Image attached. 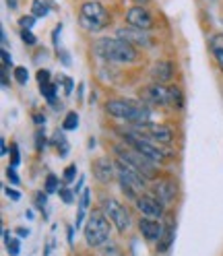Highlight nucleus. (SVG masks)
I'll return each instance as SVG.
<instances>
[{"label":"nucleus","instance_id":"cd10ccee","mask_svg":"<svg viewBox=\"0 0 223 256\" xmlns=\"http://www.w3.org/2000/svg\"><path fill=\"white\" fill-rule=\"evenodd\" d=\"M34 204H36V209L46 215V206H48V194H46V190H40L36 192V196H34Z\"/></svg>","mask_w":223,"mask_h":256},{"label":"nucleus","instance_id":"393cba45","mask_svg":"<svg viewBox=\"0 0 223 256\" xmlns=\"http://www.w3.org/2000/svg\"><path fill=\"white\" fill-rule=\"evenodd\" d=\"M78 128V112H74V110H70V112H66V116H64V120H62V130H76Z\"/></svg>","mask_w":223,"mask_h":256},{"label":"nucleus","instance_id":"c03bdc74","mask_svg":"<svg viewBox=\"0 0 223 256\" xmlns=\"http://www.w3.org/2000/svg\"><path fill=\"white\" fill-rule=\"evenodd\" d=\"M4 194H6L10 200H19V198H21V194H19V192H14L10 186H4Z\"/></svg>","mask_w":223,"mask_h":256},{"label":"nucleus","instance_id":"473e14b6","mask_svg":"<svg viewBox=\"0 0 223 256\" xmlns=\"http://www.w3.org/2000/svg\"><path fill=\"white\" fill-rule=\"evenodd\" d=\"M8 159H10V166H12V168H17V166L21 164V151H19V145H17V142H12V145H10Z\"/></svg>","mask_w":223,"mask_h":256},{"label":"nucleus","instance_id":"6e6552de","mask_svg":"<svg viewBox=\"0 0 223 256\" xmlns=\"http://www.w3.org/2000/svg\"><path fill=\"white\" fill-rule=\"evenodd\" d=\"M128 126V124H126ZM136 128V130L140 134H145L149 140L157 142V145H162V147H172L174 145V130H172V126L166 124V122H147V124H140V126H132Z\"/></svg>","mask_w":223,"mask_h":256},{"label":"nucleus","instance_id":"c9c22d12","mask_svg":"<svg viewBox=\"0 0 223 256\" xmlns=\"http://www.w3.org/2000/svg\"><path fill=\"white\" fill-rule=\"evenodd\" d=\"M36 17L34 14H23V17H19V25H21V29H34V25H36Z\"/></svg>","mask_w":223,"mask_h":256},{"label":"nucleus","instance_id":"f704fd0d","mask_svg":"<svg viewBox=\"0 0 223 256\" xmlns=\"http://www.w3.org/2000/svg\"><path fill=\"white\" fill-rule=\"evenodd\" d=\"M36 78H38V83H40V85L52 83V72L48 70V68H40V70H38V74H36Z\"/></svg>","mask_w":223,"mask_h":256},{"label":"nucleus","instance_id":"2f4dec72","mask_svg":"<svg viewBox=\"0 0 223 256\" xmlns=\"http://www.w3.org/2000/svg\"><path fill=\"white\" fill-rule=\"evenodd\" d=\"M46 147H48V136L44 132V128H38V130H36V151L42 153Z\"/></svg>","mask_w":223,"mask_h":256},{"label":"nucleus","instance_id":"de8ad7c7","mask_svg":"<svg viewBox=\"0 0 223 256\" xmlns=\"http://www.w3.org/2000/svg\"><path fill=\"white\" fill-rule=\"evenodd\" d=\"M0 153H2V155H8V147H6V140H4V138L0 140Z\"/></svg>","mask_w":223,"mask_h":256},{"label":"nucleus","instance_id":"5701e85b","mask_svg":"<svg viewBox=\"0 0 223 256\" xmlns=\"http://www.w3.org/2000/svg\"><path fill=\"white\" fill-rule=\"evenodd\" d=\"M98 252L102 256H124V250H122V246L116 242V240H108Z\"/></svg>","mask_w":223,"mask_h":256},{"label":"nucleus","instance_id":"37998d69","mask_svg":"<svg viewBox=\"0 0 223 256\" xmlns=\"http://www.w3.org/2000/svg\"><path fill=\"white\" fill-rule=\"evenodd\" d=\"M0 81H2V89H10V81H8V68L2 66V74H0Z\"/></svg>","mask_w":223,"mask_h":256},{"label":"nucleus","instance_id":"c756f323","mask_svg":"<svg viewBox=\"0 0 223 256\" xmlns=\"http://www.w3.org/2000/svg\"><path fill=\"white\" fill-rule=\"evenodd\" d=\"M58 196L62 198V202H64V204H72V202H74V198H76L74 190H72V188H68V186H60Z\"/></svg>","mask_w":223,"mask_h":256},{"label":"nucleus","instance_id":"39448f33","mask_svg":"<svg viewBox=\"0 0 223 256\" xmlns=\"http://www.w3.org/2000/svg\"><path fill=\"white\" fill-rule=\"evenodd\" d=\"M112 230H114V226L110 223L106 213L100 206H93V211L89 213L85 226H83V240H85L87 248L100 250L108 240H112Z\"/></svg>","mask_w":223,"mask_h":256},{"label":"nucleus","instance_id":"49530a36","mask_svg":"<svg viewBox=\"0 0 223 256\" xmlns=\"http://www.w3.org/2000/svg\"><path fill=\"white\" fill-rule=\"evenodd\" d=\"M6 6H8V10H17L19 8V0H6Z\"/></svg>","mask_w":223,"mask_h":256},{"label":"nucleus","instance_id":"09e8293b","mask_svg":"<svg viewBox=\"0 0 223 256\" xmlns=\"http://www.w3.org/2000/svg\"><path fill=\"white\" fill-rule=\"evenodd\" d=\"M17 236L19 238H27L29 236V230L27 228H17Z\"/></svg>","mask_w":223,"mask_h":256},{"label":"nucleus","instance_id":"1a4fd4ad","mask_svg":"<svg viewBox=\"0 0 223 256\" xmlns=\"http://www.w3.org/2000/svg\"><path fill=\"white\" fill-rule=\"evenodd\" d=\"M149 192H151V194H155L166 206H170V204L176 202L178 192H180V186H178L176 178H172V176H159V178H155V180L151 182Z\"/></svg>","mask_w":223,"mask_h":256},{"label":"nucleus","instance_id":"4be33fe9","mask_svg":"<svg viewBox=\"0 0 223 256\" xmlns=\"http://www.w3.org/2000/svg\"><path fill=\"white\" fill-rule=\"evenodd\" d=\"M2 238H4L6 252H8L10 256H19V254H21V240H19V238H14V236H10L8 230L2 232Z\"/></svg>","mask_w":223,"mask_h":256},{"label":"nucleus","instance_id":"603ef678","mask_svg":"<svg viewBox=\"0 0 223 256\" xmlns=\"http://www.w3.org/2000/svg\"><path fill=\"white\" fill-rule=\"evenodd\" d=\"M151 2V0H134V4H142V6H147Z\"/></svg>","mask_w":223,"mask_h":256},{"label":"nucleus","instance_id":"6ab92c4d","mask_svg":"<svg viewBox=\"0 0 223 256\" xmlns=\"http://www.w3.org/2000/svg\"><path fill=\"white\" fill-rule=\"evenodd\" d=\"M186 106V98H184V89L180 85H170V110L174 112H182Z\"/></svg>","mask_w":223,"mask_h":256},{"label":"nucleus","instance_id":"79ce46f5","mask_svg":"<svg viewBox=\"0 0 223 256\" xmlns=\"http://www.w3.org/2000/svg\"><path fill=\"white\" fill-rule=\"evenodd\" d=\"M56 54H58V60H62V64H64V66H70V54L66 52V50H56Z\"/></svg>","mask_w":223,"mask_h":256},{"label":"nucleus","instance_id":"0eeeda50","mask_svg":"<svg viewBox=\"0 0 223 256\" xmlns=\"http://www.w3.org/2000/svg\"><path fill=\"white\" fill-rule=\"evenodd\" d=\"M114 157H118V159H122V162H126L128 166H132L142 178H145L147 182H153L155 178H159V166H155L153 162H149L147 157H142L138 151H134L130 145H126L124 140H118V142H114Z\"/></svg>","mask_w":223,"mask_h":256},{"label":"nucleus","instance_id":"4c0bfd02","mask_svg":"<svg viewBox=\"0 0 223 256\" xmlns=\"http://www.w3.org/2000/svg\"><path fill=\"white\" fill-rule=\"evenodd\" d=\"M64 85V95L68 98V95H72V89H74V81L70 76H60V81H58V85Z\"/></svg>","mask_w":223,"mask_h":256},{"label":"nucleus","instance_id":"8fccbe9b","mask_svg":"<svg viewBox=\"0 0 223 256\" xmlns=\"http://www.w3.org/2000/svg\"><path fill=\"white\" fill-rule=\"evenodd\" d=\"M83 93H85V83H78V91H76L78 100H83Z\"/></svg>","mask_w":223,"mask_h":256},{"label":"nucleus","instance_id":"864d4df0","mask_svg":"<svg viewBox=\"0 0 223 256\" xmlns=\"http://www.w3.org/2000/svg\"><path fill=\"white\" fill-rule=\"evenodd\" d=\"M25 217L27 219H34V211H25Z\"/></svg>","mask_w":223,"mask_h":256},{"label":"nucleus","instance_id":"a878e982","mask_svg":"<svg viewBox=\"0 0 223 256\" xmlns=\"http://www.w3.org/2000/svg\"><path fill=\"white\" fill-rule=\"evenodd\" d=\"M60 178L56 174H48L46 176V182H44V190H46V194H54V192L60 190Z\"/></svg>","mask_w":223,"mask_h":256},{"label":"nucleus","instance_id":"ddd939ff","mask_svg":"<svg viewBox=\"0 0 223 256\" xmlns=\"http://www.w3.org/2000/svg\"><path fill=\"white\" fill-rule=\"evenodd\" d=\"M116 38L128 42L130 46H134L136 50H151L155 46V38L149 31H140V29H134L130 25H124V27H118L116 29Z\"/></svg>","mask_w":223,"mask_h":256},{"label":"nucleus","instance_id":"e433bc0d","mask_svg":"<svg viewBox=\"0 0 223 256\" xmlns=\"http://www.w3.org/2000/svg\"><path fill=\"white\" fill-rule=\"evenodd\" d=\"M6 180H8L12 186H19V184H21L19 176H17V168H12V166L6 168Z\"/></svg>","mask_w":223,"mask_h":256},{"label":"nucleus","instance_id":"f8f14e48","mask_svg":"<svg viewBox=\"0 0 223 256\" xmlns=\"http://www.w3.org/2000/svg\"><path fill=\"white\" fill-rule=\"evenodd\" d=\"M124 19L130 27L140 29V31H149V34L157 27V21L153 17V12L147 6H142V4H132L128 10H126Z\"/></svg>","mask_w":223,"mask_h":256},{"label":"nucleus","instance_id":"ea45409f","mask_svg":"<svg viewBox=\"0 0 223 256\" xmlns=\"http://www.w3.org/2000/svg\"><path fill=\"white\" fill-rule=\"evenodd\" d=\"M31 120H34V124L38 128H44L46 126V114H42V112H34V114H31Z\"/></svg>","mask_w":223,"mask_h":256},{"label":"nucleus","instance_id":"3c124183","mask_svg":"<svg viewBox=\"0 0 223 256\" xmlns=\"http://www.w3.org/2000/svg\"><path fill=\"white\" fill-rule=\"evenodd\" d=\"M68 244L70 246L74 244V240H72V226H68Z\"/></svg>","mask_w":223,"mask_h":256},{"label":"nucleus","instance_id":"72a5a7b5","mask_svg":"<svg viewBox=\"0 0 223 256\" xmlns=\"http://www.w3.org/2000/svg\"><path fill=\"white\" fill-rule=\"evenodd\" d=\"M21 40H23V44L29 46V48H34V46L38 44V38L34 36V31H31V29H21Z\"/></svg>","mask_w":223,"mask_h":256},{"label":"nucleus","instance_id":"a211bd4d","mask_svg":"<svg viewBox=\"0 0 223 256\" xmlns=\"http://www.w3.org/2000/svg\"><path fill=\"white\" fill-rule=\"evenodd\" d=\"M209 52L217 64V68L223 72V31H215L209 36Z\"/></svg>","mask_w":223,"mask_h":256},{"label":"nucleus","instance_id":"c85d7f7f","mask_svg":"<svg viewBox=\"0 0 223 256\" xmlns=\"http://www.w3.org/2000/svg\"><path fill=\"white\" fill-rule=\"evenodd\" d=\"M76 174H78V168H76V164H68L64 170H62V182H64V184H70V182H74Z\"/></svg>","mask_w":223,"mask_h":256},{"label":"nucleus","instance_id":"9d476101","mask_svg":"<svg viewBox=\"0 0 223 256\" xmlns=\"http://www.w3.org/2000/svg\"><path fill=\"white\" fill-rule=\"evenodd\" d=\"M138 100L151 108H170V85L149 83L138 89Z\"/></svg>","mask_w":223,"mask_h":256},{"label":"nucleus","instance_id":"aec40b11","mask_svg":"<svg viewBox=\"0 0 223 256\" xmlns=\"http://www.w3.org/2000/svg\"><path fill=\"white\" fill-rule=\"evenodd\" d=\"M64 132H66V130H60V128H56L54 134H52V138H50V142L56 147V151H58L60 157H66L68 151H70V147H68V138H66Z\"/></svg>","mask_w":223,"mask_h":256},{"label":"nucleus","instance_id":"7c9ffc66","mask_svg":"<svg viewBox=\"0 0 223 256\" xmlns=\"http://www.w3.org/2000/svg\"><path fill=\"white\" fill-rule=\"evenodd\" d=\"M89 202H91V188H83V192L78 194V211L87 213Z\"/></svg>","mask_w":223,"mask_h":256},{"label":"nucleus","instance_id":"dca6fc26","mask_svg":"<svg viewBox=\"0 0 223 256\" xmlns=\"http://www.w3.org/2000/svg\"><path fill=\"white\" fill-rule=\"evenodd\" d=\"M174 74H176V66L174 62L168 60V58H159L153 62V66L149 70V76L153 83H159V85H170Z\"/></svg>","mask_w":223,"mask_h":256},{"label":"nucleus","instance_id":"2eb2a0df","mask_svg":"<svg viewBox=\"0 0 223 256\" xmlns=\"http://www.w3.org/2000/svg\"><path fill=\"white\" fill-rule=\"evenodd\" d=\"M136 230H138V234L142 236V240H145L147 244L157 246V244H159V240H162V236H164L166 223H164V219L138 217V221H136Z\"/></svg>","mask_w":223,"mask_h":256},{"label":"nucleus","instance_id":"b1692460","mask_svg":"<svg viewBox=\"0 0 223 256\" xmlns=\"http://www.w3.org/2000/svg\"><path fill=\"white\" fill-rule=\"evenodd\" d=\"M50 6H52V2L34 0V2H31V14H34L36 19H44V17H48V12H50Z\"/></svg>","mask_w":223,"mask_h":256},{"label":"nucleus","instance_id":"f3484780","mask_svg":"<svg viewBox=\"0 0 223 256\" xmlns=\"http://www.w3.org/2000/svg\"><path fill=\"white\" fill-rule=\"evenodd\" d=\"M164 223H166L164 236H162V240H159V244L155 246L157 254H168L174 246V240H176V221H174V217H166Z\"/></svg>","mask_w":223,"mask_h":256},{"label":"nucleus","instance_id":"412c9836","mask_svg":"<svg viewBox=\"0 0 223 256\" xmlns=\"http://www.w3.org/2000/svg\"><path fill=\"white\" fill-rule=\"evenodd\" d=\"M58 89L60 85L56 81L52 83H46V85H40V93H42V98L50 104V106H56L58 104Z\"/></svg>","mask_w":223,"mask_h":256},{"label":"nucleus","instance_id":"bb28decb","mask_svg":"<svg viewBox=\"0 0 223 256\" xmlns=\"http://www.w3.org/2000/svg\"><path fill=\"white\" fill-rule=\"evenodd\" d=\"M12 76H14V81H17L21 87H25L27 81H29V70H27V66H14V68H12Z\"/></svg>","mask_w":223,"mask_h":256},{"label":"nucleus","instance_id":"a18cd8bd","mask_svg":"<svg viewBox=\"0 0 223 256\" xmlns=\"http://www.w3.org/2000/svg\"><path fill=\"white\" fill-rule=\"evenodd\" d=\"M0 40H2V48H6V50H8V36H6L4 29L0 31Z\"/></svg>","mask_w":223,"mask_h":256},{"label":"nucleus","instance_id":"7ed1b4c3","mask_svg":"<svg viewBox=\"0 0 223 256\" xmlns=\"http://www.w3.org/2000/svg\"><path fill=\"white\" fill-rule=\"evenodd\" d=\"M118 134H120V140H124L126 145H130L134 151H138L142 157H147L149 162H153L155 166H159L162 168L166 162H170V155H172V151L168 149V147H162V145H157V142H153V140H149L145 134H140L136 128H132V126H122L120 130H118Z\"/></svg>","mask_w":223,"mask_h":256},{"label":"nucleus","instance_id":"f03ea898","mask_svg":"<svg viewBox=\"0 0 223 256\" xmlns=\"http://www.w3.org/2000/svg\"><path fill=\"white\" fill-rule=\"evenodd\" d=\"M93 54L108 64H136L138 50L120 38H100L93 46Z\"/></svg>","mask_w":223,"mask_h":256},{"label":"nucleus","instance_id":"20e7f679","mask_svg":"<svg viewBox=\"0 0 223 256\" xmlns=\"http://www.w3.org/2000/svg\"><path fill=\"white\" fill-rule=\"evenodd\" d=\"M78 27H81L85 34L98 36L110 25L112 14L106 8L104 2L100 0H85V2L78 4Z\"/></svg>","mask_w":223,"mask_h":256},{"label":"nucleus","instance_id":"f257e3e1","mask_svg":"<svg viewBox=\"0 0 223 256\" xmlns=\"http://www.w3.org/2000/svg\"><path fill=\"white\" fill-rule=\"evenodd\" d=\"M104 112L114 120H120L128 126H140V124L153 122V108L142 104L140 100L108 98L104 104Z\"/></svg>","mask_w":223,"mask_h":256},{"label":"nucleus","instance_id":"4468645a","mask_svg":"<svg viewBox=\"0 0 223 256\" xmlns=\"http://www.w3.org/2000/svg\"><path fill=\"white\" fill-rule=\"evenodd\" d=\"M134 206H136V211L140 213V217L166 219V213H168V206H166L162 200H159L155 194H151L149 190L134 200Z\"/></svg>","mask_w":223,"mask_h":256},{"label":"nucleus","instance_id":"9b49d317","mask_svg":"<svg viewBox=\"0 0 223 256\" xmlns=\"http://www.w3.org/2000/svg\"><path fill=\"white\" fill-rule=\"evenodd\" d=\"M91 174L93 178L98 180V184L102 186H110L112 182H118V172H116V164H114V157H95L91 162Z\"/></svg>","mask_w":223,"mask_h":256},{"label":"nucleus","instance_id":"423d86ee","mask_svg":"<svg viewBox=\"0 0 223 256\" xmlns=\"http://www.w3.org/2000/svg\"><path fill=\"white\" fill-rule=\"evenodd\" d=\"M98 206L106 213V217L110 219V223L114 226V230L120 236L128 234L132 230V226H134L132 213H130L128 206H126L122 200H118L116 196H112V194H108V192H104V194L100 196Z\"/></svg>","mask_w":223,"mask_h":256},{"label":"nucleus","instance_id":"a19ab883","mask_svg":"<svg viewBox=\"0 0 223 256\" xmlns=\"http://www.w3.org/2000/svg\"><path fill=\"white\" fill-rule=\"evenodd\" d=\"M0 56H2V66H4V68H10V66H12V56H10V52L6 50V48H2ZM12 68H14V66H12Z\"/></svg>","mask_w":223,"mask_h":256},{"label":"nucleus","instance_id":"58836bf2","mask_svg":"<svg viewBox=\"0 0 223 256\" xmlns=\"http://www.w3.org/2000/svg\"><path fill=\"white\" fill-rule=\"evenodd\" d=\"M60 36H62V23H58L56 29L52 31V46L56 50H60Z\"/></svg>","mask_w":223,"mask_h":256}]
</instances>
